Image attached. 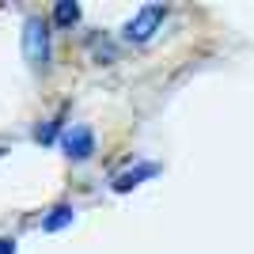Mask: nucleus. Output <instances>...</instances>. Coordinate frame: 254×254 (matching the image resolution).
I'll list each match as a JSON object with an SVG mask.
<instances>
[{"label":"nucleus","mask_w":254,"mask_h":254,"mask_svg":"<svg viewBox=\"0 0 254 254\" xmlns=\"http://www.w3.org/2000/svg\"><path fill=\"white\" fill-rule=\"evenodd\" d=\"M64 114H68V106H64L61 114H53V118H42L38 126H34V133H31V140L34 144H61V133H64Z\"/></svg>","instance_id":"obj_5"},{"label":"nucleus","mask_w":254,"mask_h":254,"mask_svg":"<svg viewBox=\"0 0 254 254\" xmlns=\"http://www.w3.org/2000/svg\"><path fill=\"white\" fill-rule=\"evenodd\" d=\"M163 19H167V4H144L126 19L122 27V42L129 46H144L156 38V31H163Z\"/></svg>","instance_id":"obj_2"},{"label":"nucleus","mask_w":254,"mask_h":254,"mask_svg":"<svg viewBox=\"0 0 254 254\" xmlns=\"http://www.w3.org/2000/svg\"><path fill=\"white\" fill-rule=\"evenodd\" d=\"M87 42H91V53H95V61H99V64H114V61H118L114 42H106V38H99V34H91Z\"/></svg>","instance_id":"obj_8"},{"label":"nucleus","mask_w":254,"mask_h":254,"mask_svg":"<svg viewBox=\"0 0 254 254\" xmlns=\"http://www.w3.org/2000/svg\"><path fill=\"white\" fill-rule=\"evenodd\" d=\"M19 247H15V239L11 235H0V254H15Z\"/></svg>","instance_id":"obj_9"},{"label":"nucleus","mask_w":254,"mask_h":254,"mask_svg":"<svg viewBox=\"0 0 254 254\" xmlns=\"http://www.w3.org/2000/svg\"><path fill=\"white\" fill-rule=\"evenodd\" d=\"M72 220H76V205L72 201H61V205H53V209L42 216V232L53 235V232H61V228H68Z\"/></svg>","instance_id":"obj_7"},{"label":"nucleus","mask_w":254,"mask_h":254,"mask_svg":"<svg viewBox=\"0 0 254 254\" xmlns=\"http://www.w3.org/2000/svg\"><path fill=\"white\" fill-rule=\"evenodd\" d=\"M80 19H84V8L76 0H57L50 11V27H57V31H72V27H80Z\"/></svg>","instance_id":"obj_6"},{"label":"nucleus","mask_w":254,"mask_h":254,"mask_svg":"<svg viewBox=\"0 0 254 254\" xmlns=\"http://www.w3.org/2000/svg\"><path fill=\"white\" fill-rule=\"evenodd\" d=\"M61 152L72 163H87V159L95 156V129L91 126H68L61 133Z\"/></svg>","instance_id":"obj_3"},{"label":"nucleus","mask_w":254,"mask_h":254,"mask_svg":"<svg viewBox=\"0 0 254 254\" xmlns=\"http://www.w3.org/2000/svg\"><path fill=\"white\" fill-rule=\"evenodd\" d=\"M23 57L34 72H50L53 64V31H50V19L31 11L23 19Z\"/></svg>","instance_id":"obj_1"},{"label":"nucleus","mask_w":254,"mask_h":254,"mask_svg":"<svg viewBox=\"0 0 254 254\" xmlns=\"http://www.w3.org/2000/svg\"><path fill=\"white\" fill-rule=\"evenodd\" d=\"M159 175V163H152V159H140V163H133V167L126 171H118L114 179H110V190L114 193H129V190H137L140 182H148Z\"/></svg>","instance_id":"obj_4"}]
</instances>
